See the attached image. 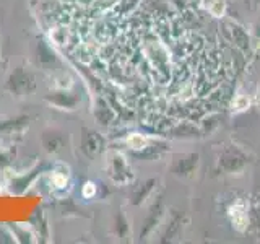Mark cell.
I'll list each match as a JSON object with an SVG mask.
<instances>
[{"instance_id": "1", "label": "cell", "mask_w": 260, "mask_h": 244, "mask_svg": "<svg viewBox=\"0 0 260 244\" xmlns=\"http://www.w3.org/2000/svg\"><path fill=\"white\" fill-rule=\"evenodd\" d=\"M249 158L244 155L239 148L231 146V148H226L218 158V171H223V173L230 174L236 173V171L242 169L247 165Z\"/></svg>"}, {"instance_id": "2", "label": "cell", "mask_w": 260, "mask_h": 244, "mask_svg": "<svg viewBox=\"0 0 260 244\" xmlns=\"http://www.w3.org/2000/svg\"><path fill=\"white\" fill-rule=\"evenodd\" d=\"M199 166V153H187L182 157H177L171 165V173L177 177L192 176Z\"/></svg>"}, {"instance_id": "3", "label": "cell", "mask_w": 260, "mask_h": 244, "mask_svg": "<svg viewBox=\"0 0 260 244\" xmlns=\"http://www.w3.org/2000/svg\"><path fill=\"white\" fill-rule=\"evenodd\" d=\"M162 214H165V207H162V200L158 199L156 202L153 203V207L150 208L148 211V215H146L145 218V223H143V230H142V234H140V238L143 239L145 236H148L154 228L158 226V223L161 222V218H162Z\"/></svg>"}, {"instance_id": "4", "label": "cell", "mask_w": 260, "mask_h": 244, "mask_svg": "<svg viewBox=\"0 0 260 244\" xmlns=\"http://www.w3.org/2000/svg\"><path fill=\"white\" fill-rule=\"evenodd\" d=\"M83 150L86 151V155H96L98 151H101L103 148V138L100 137V134L94 132V130H85L83 135Z\"/></svg>"}, {"instance_id": "5", "label": "cell", "mask_w": 260, "mask_h": 244, "mask_svg": "<svg viewBox=\"0 0 260 244\" xmlns=\"http://www.w3.org/2000/svg\"><path fill=\"white\" fill-rule=\"evenodd\" d=\"M122 174H124L127 179H132V173L128 171L127 165H125V161L122 157H116L112 160V168H111V176L114 177V181H117V182H122Z\"/></svg>"}, {"instance_id": "6", "label": "cell", "mask_w": 260, "mask_h": 244, "mask_svg": "<svg viewBox=\"0 0 260 244\" xmlns=\"http://www.w3.org/2000/svg\"><path fill=\"white\" fill-rule=\"evenodd\" d=\"M230 33H231L236 46H239L242 51H249V36L246 35V31H244L241 26H238V24H231Z\"/></svg>"}, {"instance_id": "7", "label": "cell", "mask_w": 260, "mask_h": 244, "mask_svg": "<svg viewBox=\"0 0 260 244\" xmlns=\"http://www.w3.org/2000/svg\"><path fill=\"white\" fill-rule=\"evenodd\" d=\"M156 184V181L154 179H150V181H146V182H143L142 184V187L138 189L135 194H134V203L135 205H138V203H142L146 197L150 195V192L153 191V186Z\"/></svg>"}, {"instance_id": "8", "label": "cell", "mask_w": 260, "mask_h": 244, "mask_svg": "<svg viewBox=\"0 0 260 244\" xmlns=\"http://www.w3.org/2000/svg\"><path fill=\"white\" fill-rule=\"evenodd\" d=\"M181 225H182V217L181 215H174L173 222H171L168 231L165 234V239L162 241H171L176 236V233H179V230H181Z\"/></svg>"}, {"instance_id": "9", "label": "cell", "mask_w": 260, "mask_h": 244, "mask_svg": "<svg viewBox=\"0 0 260 244\" xmlns=\"http://www.w3.org/2000/svg\"><path fill=\"white\" fill-rule=\"evenodd\" d=\"M81 194H83V197L91 199L93 195L96 194V184L94 182H85L83 189H81Z\"/></svg>"}, {"instance_id": "10", "label": "cell", "mask_w": 260, "mask_h": 244, "mask_svg": "<svg viewBox=\"0 0 260 244\" xmlns=\"http://www.w3.org/2000/svg\"><path fill=\"white\" fill-rule=\"evenodd\" d=\"M52 182L55 184V187H59V189H62V187L67 186V176H65V174H57V173H54V174H52Z\"/></svg>"}, {"instance_id": "11", "label": "cell", "mask_w": 260, "mask_h": 244, "mask_svg": "<svg viewBox=\"0 0 260 244\" xmlns=\"http://www.w3.org/2000/svg\"><path fill=\"white\" fill-rule=\"evenodd\" d=\"M255 35L257 36H260V20L257 21V24H255Z\"/></svg>"}, {"instance_id": "12", "label": "cell", "mask_w": 260, "mask_h": 244, "mask_svg": "<svg viewBox=\"0 0 260 244\" xmlns=\"http://www.w3.org/2000/svg\"><path fill=\"white\" fill-rule=\"evenodd\" d=\"M255 2H257V4H260V0H255Z\"/></svg>"}]
</instances>
